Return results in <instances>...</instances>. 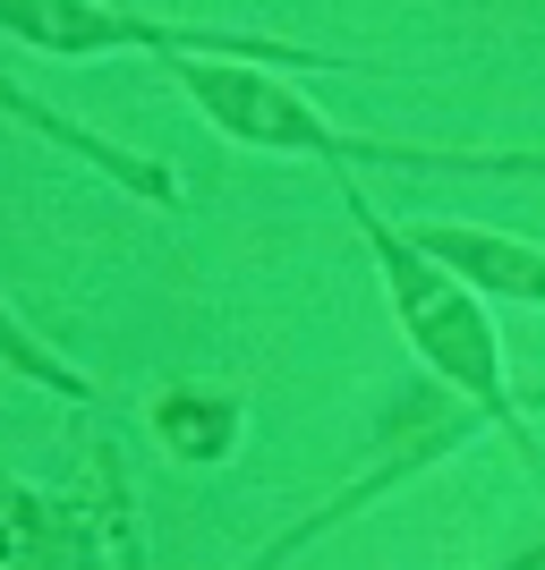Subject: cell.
<instances>
[{
	"label": "cell",
	"instance_id": "obj_5",
	"mask_svg": "<svg viewBox=\"0 0 545 570\" xmlns=\"http://www.w3.org/2000/svg\"><path fill=\"white\" fill-rule=\"evenodd\" d=\"M477 426H486V417H469V409H460V417H444V426H427V434H418V443H401V452H392V460H376V469L358 476V485H341V494H332L324 511H308V520H299V528H282L273 546H256V553H247V562H239V570H282L290 553H308L315 537H324V528H341V520H350L358 502H376V494H392V485H409V476H418V469H435V460H451V452H460V443H469Z\"/></svg>",
	"mask_w": 545,
	"mask_h": 570
},
{
	"label": "cell",
	"instance_id": "obj_7",
	"mask_svg": "<svg viewBox=\"0 0 545 570\" xmlns=\"http://www.w3.org/2000/svg\"><path fill=\"white\" fill-rule=\"evenodd\" d=\"M9 119H18V128H35V137H51V145H69V154H86V163H103V170H111V179H119L128 196L179 205V188H171V170H163V163H145V154H128V145L95 137L86 119H60V111H43V102L26 95V86H9Z\"/></svg>",
	"mask_w": 545,
	"mask_h": 570
},
{
	"label": "cell",
	"instance_id": "obj_8",
	"mask_svg": "<svg viewBox=\"0 0 545 570\" xmlns=\"http://www.w3.org/2000/svg\"><path fill=\"white\" fill-rule=\"evenodd\" d=\"M145 426L171 460H231V434H239V401H214V392H154Z\"/></svg>",
	"mask_w": 545,
	"mask_h": 570
},
{
	"label": "cell",
	"instance_id": "obj_3",
	"mask_svg": "<svg viewBox=\"0 0 545 570\" xmlns=\"http://www.w3.org/2000/svg\"><path fill=\"white\" fill-rule=\"evenodd\" d=\"M0 35L26 51H60V60H103V51H154V60H247V69H282V77H341L358 60L282 43V35H239V26H179V18H145V9H103V0H9Z\"/></svg>",
	"mask_w": 545,
	"mask_h": 570
},
{
	"label": "cell",
	"instance_id": "obj_10",
	"mask_svg": "<svg viewBox=\"0 0 545 570\" xmlns=\"http://www.w3.org/2000/svg\"><path fill=\"white\" fill-rule=\"evenodd\" d=\"M520 409H545V375H528V383H520Z\"/></svg>",
	"mask_w": 545,
	"mask_h": 570
},
{
	"label": "cell",
	"instance_id": "obj_2",
	"mask_svg": "<svg viewBox=\"0 0 545 570\" xmlns=\"http://www.w3.org/2000/svg\"><path fill=\"white\" fill-rule=\"evenodd\" d=\"M188 102L214 119L231 145L256 154H315V163H392V170H486V179H545V145H444V137H376V128H341L324 102H308L282 69H247V60H163Z\"/></svg>",
	"mask_w": 545,
	"mask_h": 570
},
{
	"label": "cell",
	"instance_id": "obj_6",
	"mask_svg": "<svg viewBox=\"0 0 545 570\" xmlns=\"http://www.w3.org/2000/svg\"><path fill=\"white\" fill-rule=\"evenodd\" d=\"M9 570H103L95 511L35 476H9Z\"/></svg>",
	"mask_w": 545,
	"mask_h": 570
},
{
	"label": "cell",
	"instance_id": "obj_4",
	"mask_svg": "<svg viewBox=\"0 0 545 570\" xmlns=\"http://www.w3.org/2000/svg\"><path fill=\"white\" fill-rule=\"evenodd\" d=\"M409 238H418L435 264H451L477 298H503V307H545V238L486 230V222H409Z\"/></svg>",
	"mask_w": 545,
	"mask_h": 570
},
{
	"label": "cell",
	"instance_id": "obj_1",
	"mask_svg": "<svg viewBox=\"0 0 545 570\" xmlns=\"http://www.w3.org/2000/svg\"><path fill=\"white\" fill-rule=\"evenodd\" d=\"M332 188H341V205H350V230L367 238V256H376V282H383V307H392V333L418 350V366H427V375L444 383L469 417H486V426H495L503 443L528 460V469H545L537 434H528V409H520V383L503 375V341H495L486 298H477L451 264H435L427 247L409 238V222H392L376 196L350 179V170H332Z\"/></svg>",
	"mask_w": 545,
	"mask_h": 570
},
{
	"label": "cell",
	"instance_id": "obj_9",
	"mask_svg": "<svg viewBox=\"0 0 545 570\" xmlns=\"http://www.w3.org/2000/svg\"><path fill=\"white\" fill-rule=\"evenodd\" d=\"M9 366H26V375L43 383V392H60V401H77V409H95V401H103L95 383L77 375V366H60V357H51L35 333H26V324H9Z\"/></svg>",
	"mask_w": 545,
	"mask_h": 570
},
{
	"label": "cell",
	"instance_id": "obj_11",
	"mask_svg": "<svg viewBox=\"0 0 545 570\" xmlns=\"http://www.w3.org/2000/svg\"><path fill=\"white\" fill-rule=\"evenodd\" d=\"M503 570H545V546H537V553H512Z\"/></svg>",
	"mask_w": 545,
	"mask_h": 570
}]
</instances>
